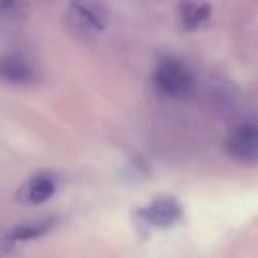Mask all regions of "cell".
Masks as SVG:
<instances>
[{
	"label": "cell",
	"mask_w": 258,
	"mask_h": 258,
	"mask_svg": "<svg viewBox=\"0 0 258 258\" xmlns=\"http://www.w3.org/2000/svg\"><path fill=\"white\" fill-rule=\"evenodd\" d=\"M63 23L67 30L80 41H91L107 24V8L97 2H74L70 3Z\"/></svg>",
	"instance_id": "6da1fadb"
},
{
	"label": "cell",
	"mask_w": 258,
	"mask_h": 258,
	"mask_svg": "<svg viewBox=\"0 0 258 258\" xmlns=\"http://www.w3.org/2000/svg\"><path fill=\"white\" fill-rule=\"evenodd\" d=\"M56 192V181L50 174H38L26 181L17 192V201L21 206H39L48 201Z\"/></svg>",
	"instance_id": "52a82bcc"
},
{
	"label": "cell",
	"mask_w": 258,
	"mask_h": 258,
	"mask_svg": "<svg viewBox=\"0 0 258 258\" xmlns=\"http://www.w3.org/2000/svg\"><path fill=\"white\" fill-rule=\"evenodd\" d=\"M153 82L157 92L168 98H184L190 95L195 83L190 70L174 57H166L159 62Z\"/></svg>",
	"instance_id": "7a4b0ae2"
},
{
	"label": "cell",
	"mask_w": 258,
	"mask_h": 258,
	"mask_svg": "<svg viewBox=\"0 0 258 258\" xmlns=\"http://www.w3.org/2000/svg\"><path fill=\"white\" fill-rule=\"evenodd\" d=\"M228 154L242 163H252L258 156V128L254 122H245L234 128L227 139Z\"/></svg>",
	"instance_id": "5b68a950"
},
{
	"label": "cell",
	"mask_w": 258,
	"mask_h": 258,
	"mask_svg": "<svg viewBox=\"0 0 258 258\" xmlns=\"http://www.w3.org/2000/svg\"><path fill=\"white\" fill-rule=\"evenodd\" d=\"M0 80L11 85L26 86L39 80V71L23 53H3L0 54Z\"/></svg>",
	"instance_id": "277c9868"
},
{
	"label": "cell",
	"mask_w": 258,
	"mask_h": 258,
	"mask_svg": "<svg viewBox=\"0 0 258 258\" xmlns=\"http://www.w3.org/2000/svg\"><path fill=\"white\" fill-rule=\"evenodd\" d=\"M138 219L147 225L168 228L177 224L183 216V209L174 197H159L145 207L136 210Z\"/></svg>",
	"instance_id": "3957f363"
},
{
	"label": "cell",
	"mask_w": 258,
	"mask_h": 258,
	"mask_svg": "<svg viewBox=\"0 0 258 258\" xmlns=\"http://www.w3.org/2000/svg\"><path fill=\"white\" fill-rule=\"evenodd\" d=\"M54 225H56V219L47 218V219H42L38 222L21 224V225L12 227L8 233H5L0 237V258L9 255L18 243L33 240V239H38V237L47 234L48 231H51L54 228Z\"/></svg>",
	"instance_id": "8992f818"
},
{
	"label": "cell",
	"mask_w": 258,
	"mask_h": 258,
	"mask_svg": "<svg viewBox=\"0 0 258 258\" xmlns=\"http://www.w3.org/2000/svg\"><path fill=\"white\" fill-rule=\"evenodd\" d=\"M212 15V6L198 2L180 3V21L186 30H195L201 27Z\"/></svg>",
	"instance_id": "ba28073f"
},
{
	"label": "cell",
	"mask_w": 258,
	"mask_h": 258,
	"mask_svg": "<svg viewBox=\"0 0 258 258\" xmlns=\"http://www.w3.org/2000/svg\"><path fill=\"white\" fill-rule=\"evenodd\" d=\"M27 15V5L23 2L2 0L0 2V20L21 21Z\"/></svg>",
	"instance_id": "9c48e42d"
}]
</instances>
